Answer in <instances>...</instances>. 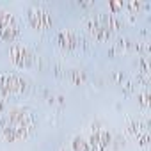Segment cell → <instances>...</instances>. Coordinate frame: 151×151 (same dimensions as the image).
Wrapping results in <instances>:
<instances>
[{
	"mask_svg": "<svg viewBox=\"0 0 151 151\" xmlns=\"http://www.w3.org/2000/svg\"><path fill=\"white\" fill-rule=\"evenodd\" d=\"M9 60L16 69L27 71V69H32V68L37 66L39 55L32 46L16 41V43H13L9 46Z\"/></svg>",
	"mask_w": 151,
	"mask_h": 151,
	"instance_id": "cell-3",
	"label": "cell"
},
{
	"mask_svg": "<svg viewBox=\"0 0 151 151\" xmlns=\"http://www.w3.org/2000/svg\"><path fill=\"white\" fill-rule=\"evenodd\" d=\"M25 20L36 32H46L53 27L52 9L45 4H30L25 11Z\"/></svg>",
	"mask_w": 151,
	"mask_h": 151,
	"instance_id": "cell-5",
	"label": "cell"
},
{
	"mask_svg": "<svg viewBox=\"0 0 151 151\" xmlns=\"http://www.w3.org/2000/svg\"><path fill=\"white\" fill-rule=\"evenodd\" d=\"M22 36V25L14 13L0 7V39L6 43H16Z\"/></svg>",
	"mask_w": 151,
	"mask_h": 151,
	"instance_id": "cell-6",
	"label": "cell"
},
{
	"mask_svg": "<svg viewBox=\"0 0 151 151\" xmlns=\"http://www.w3.org/2000/svg\"><path fill=\"white\" fill-rule=\"evenodd\" d=\"M37 128V119L29 107H11L0 117V139L6 142H20L32 137Z\"/></svg>",
	"mask_w": 151,
	"mask_h": 151,
	"instance_id": "cell-1",
	"label": "cell"
},
{
	"mask_svg": "<svg viewBox=\"0 0 151 151\" xmlns=\"http://www.w3.org/2000/svg\"><path fill=\"white\" fill-rule=\"evenodd\" d=\"M71 151H93L87 139H84L82 135H75L71 140Z\"/></svg>",
	"mask_w": 151,
	"mask_h": 151,
	"instance_id": "cell-9",
	"label": "cell"
},
{
	"mask_svg": "<svg viewBox=\"0 0 151 151\" xmlns=\"http://www.w3.org/2000/svg\"><path fill=\"white\" fill-rule=\"evenodd\" d=\"M30 89L29 80L20 73H0V96L4 100L27 94Z\"/></svg>",
	"mask_w": 151,
	"mask_h": 151,
	"instance_id": "cell-4",
	"label": "cell"
},
{
	"mask_svg": "<svg viewBox=\"0 0 151 151\" xmlns=\"http://www.w3.org/2000/svg\"><path fill=\"white\" fill-rule=\"evenodd\" d=\"M139 98H140V105L146 109V107H147V91H144V93H142Z\"/></svg>",
	"mask_w": 151,
	"mask_h": 151,
	"instance_id": "cell-10",
	"label": "cell"
},
{
	"mask_svg": "<svg viewBox=\"0 0 151 151\" xmlns=\"http://www.w3.org/2000/svg\"><path fill=\"white\" fill-rule=\"evenodd\" d=\"M87 142H89L93 151H107L110 147V144H112V135L103 124L93 123L89 137H87Z\"/></svg>",
	"mask_w": 151,
	"mask_h": 151,
	"instance_id": "cell-8",
	"label": "cell"
},
{
	"mask_svg": "<svg viewBox=\"0 0 151 151\" xmlns=\"http://www.w3.org/2000/svg\"><path fill=\"white\" fill-rule=\"evenodd\" d=\"M84 29L93 41L105 43L121 29V18L117 14H93L84 20Z\"/></svg>",
	"mask_w": 151,
	"mask_h": 151,
	"instance_id": "cell-2",
	"label": "cell"
},
{
	"mask_svg": "<svg viewBox=\"0 0 151 151\" xmlns=\"http://www.w3.org/2000/svg\"><path fill=\"white\" fill-rule=\"evenodd\" d=\"M6 112V100L0 96V114H4Z\"/></svg>",
	"mask_w": 151,
	"mask_h": 151,
	"instance_id": "cell-11",
	"label": "cell"
},
{
	"mask_svg": "<svg viewBox=\"0 0 151 151\" xmlns=\"http://www.w3.org/2000/svg\"><path fill=\"white\" fill-rule=\"evenodd\" d=\"M55 46L64 53H75L82 48V37L75 29H60L55 34Z\"/></svg>",
	"mask_w": 151,
	"mask_h": 151,
	"instance_id": "cell-7",
	"label": "cell"
}]
</instances>
